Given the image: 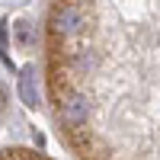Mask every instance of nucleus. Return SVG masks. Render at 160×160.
Listing matches in <instances>:
<instances>
[{
    "label": "nucleus",
    "mask_w": 160,
    "mask_h": 160,
    "mask_svg": "<svg viewBox=\"0 0 160 160\" xmlns=\"http://www.w3.org/2000/svg\"><path fill=\"white\" fill-rule=\"evenodd\" d=\"M90 26L87 19V7L77 3V0H61L51 13V35L55 38H71V35H80Z\"/></svg>",
    "instance_id": "nucleus-1"
},
{
    "label": "nucleus",
    "mask_w": 160,
    "mask_h": 160,
    "mask_svg": "<svg viewBox=\"0 0 160 160\" xmlns=\"http://www.w3.org/2000/svg\"><path fill=\"white\" fill-rule=\"evenodd\" d=\"M19 96H22L26 106H35V102H38V93H35V71H32V68H26V71L19 74Z\"/></svg>",
    "instance_id": "nucleus-2"
},
{
    "label": "nucleus",
    "mask_w": 160,
    "mask_h": 160,
    "mask_svg": "<svg viewBox=\"0 0 160 160\" xmlns=\"http://www.w3.org/2000/svg\"><path fill=\"white\" fill-rule=\"evenodd\" d=\"M32 38H35L32 26H29V22H16V42H19L22 48H32Z\"/></svg>",
    "instance_id": "nucleus-3"
}]
</instances>
